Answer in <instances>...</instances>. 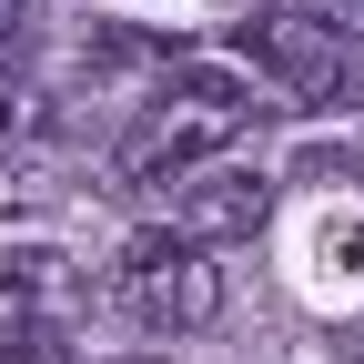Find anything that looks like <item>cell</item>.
Listing matches in <instances>:
<instances>
[{
    "mask_svg": "<svg viewBox=\"0 0 364 364\" xmlns=\"http://www.w3.org/2000/svg\"><path fill=\"white\" fill-rule=\"evenodd\" d=\"M364 273V223H324L314 233V284H354Z\"/></svg>",
    "mask_w": 364,
    "mask_h": 364,
    "instance_id": "cell-7",
    "label": "cell"
},
{
    "mask_svg": "<svg viewBox=\"0 0 364 364\" xmlns=\"http://www.w3.org/2000/svg\"><path fill=\"white\" fill-rule=\"evenodd\" d=\"M263 112V91L233 61H172L162 102L132 122V142L112 152V193H172L182 172H203L213 152H233Z\"/></svg>",
    "mask_w": 364,
    "mask_h": 364,
    "instance_id": "cell-1",
    "label": "cell"
},
{
    "mask_svg": "<svg viewBox=\"0 0 364 364\" xmlns=\"http://www.w3.org/2000/svg\"><path fill=\"white\" fill-rule=\"evenodd\" d=\"M122 364H142V354H122Z\"/></svg>",
    "mask_w": 364,
    "mask_h": 364,
    "instance_id": "cell-9",
    "label": "cell"
},
{
    "mask_svg": "<svg viewBox=\"0 0 364 364\" xmlns=\"http://www.w3.org/2000/svg\"><path fill=\"white\" fill-rule=\"evenodd\" d=\"M41 203H61V172L41 152H0V213H41Z\"/></svg>",
    "mask_w": 364,
    "mask_h": 364,
    "instance_id": "cell-5",
    "label": "cell"
},
{
    "mask_svg": "<svg viewBox=\"0 0 364 364\" xmlns=\"http://www.w3.org/2000/svg\"><path fill=\"white\" fill-rule=\"evenodd\" d=\"M263 213H273V172L263 162L213 152L203 172H182V233L193 243H243V233H263Z\"/></svg>",
    "mask_w": 364,
    "mask_h": 364,
    "instance_id": "cell-4",
    "label": "cell"
},
{
    "mask_svg": "<svg viewBox=\"0 0 364 364\" xmlns=\"http://www.w3.org/2000/svg\"><path fill=\"white\" fill-rule=\"evenodd\" d=\"M294 11H304V21H324V31L344 41V51L364 41V0H294Z\"/></svg>",
    "mask_w": 364,
    "mask_h": 364,
    "instance_id": "cell-8",
    "label": "cell"
},
{
    "mask_svg": "<svg viewBox=\"0 0 364 364\" xmlns=\"http://www.w3.org/2000/svg\"><path fill=\"white\" fill-rule=\"evenodd\" d=\"M112 304H122L142 334H203L213 314H223V273H213V243L172 233V223L132 233V243L112 253Z\"/></svg>",
    "mask_w": 364,
    "mask_h": 364,
    "instance_id": "cell-2",
    "label": "cell"
},
{
    "mask_svg": "<svg viewBox=\"0 0 364 364\" xmlns=\"http://www.w3.org/2000/svg\"><path fill=\"white\" fill-rule=\"evenodd\" d=\"M243 61L273 71V81H284V102H304V112H354V102H364L354 51H344L324 21H304V11H263V21H243Z\"/></svg>",
    "mask_w": 364,
    "mask_h": 364,
    "instance_id": "cell-3",
    "label": "cell"
},
{
    "mask_svg": "<svg viewBox=\"0 0 364 364\" xmlns=\"http://www.w3.org/2000/svg\"><path fill=\"white\" fill-rule=\"evenodd\" d=\"M0 364H81L71 334L51 324V314H11V334H0Z\"/></svg>",
    "mask_w": 364,
    "mask_h": 364,
    "instance_id": "cell-6",
    "label": "cell"
}]
</instances>
